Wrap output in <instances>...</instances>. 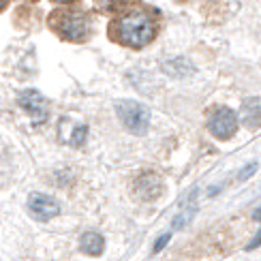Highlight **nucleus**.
<instances>
[{
	"label": "nucleus",
	"instance_id": "obj_10",
	"mask_svg": "<svg viewBox=\"0 0 261 261\" xmlns=\"http://www.w3.org/2000/svg\"><path fill=\"white\" fill-rule=\"evenodd\" d=\"M242 120L248 128H257L261 124V101L259 99H248L242 105Z\"/></svg>",
	"mask_w": 261,
	"mask_h": 261
},
{
	"label": "nucleus",
	"instance_id": "obj_6",
	"mask_svg": "<svg viewBox=\"0 0 261 261\" xmlns=\"http://www.w3.org/2000/svg\"><path fill=\"white\" fill-rule=\"evenodd\" d=\"M28 210L37 221H49L60 212L58 201L43 193H32L28 197Z\"/></svg>",
	"mask_w": 261,
	"mask_h": 261
},
{
	"label": "nucleus",
	"instance_id": "obj_9",
	"mask_svg": "<svg viewBox=\"0 0 261 261\" xmlns=\"http://www.w3.org/2000/svg\"><path fill=\"white\" fill-rule=\"evenodd\" d=\"M80 248L86 253V255H92V257H99L103 253V248H105V240H103V236L101 233H96V231H88V233H84L82 236V240H80Z\"/></svg>",
	"mask_w": 261,
	"mask_h": 261
},
{
	"label": "nucleus",
	"instance_id": "obj_12",
	"mask_svg": "<svg viewBox=\"0 0 261 261\" xmlns=\"http://www.w3.org/2000/svg\"><path fill=\"white\" fill-rule=\"evenodd\" d=\"M167 242H169V233H165V236H163V238H161V240H156V244H154V253H159V251H161V248H163V246H165Z\"/></svg>",
	"mask_w": 261,
	"mask_h": 261
},
{
	"label": "nucleus",
	"instance_id": "obj_17",
	"mask_svg": "<svg viewBox=\"0 0 261 261\" xmlns=\"http://www.w3.org/2000/svg\"><path fill=\"white\" fill-rule=\"evenodd\" d=\"M255 221H261V208L255 212Z\"/></svg>",
	"mask_w": 261,
	"mask_h": 261
},
{
	"label": "nucleus",
	"instance_id": "obj_2",
	"mask_svg": "<svg viewBox=\"0 0 261 261\" xmlns=\"http://www.w3.org/2000/svg\"><path fill=\"white\" fill-rule=\"evenodd\" d=\"M49 28L69 43H84L92 32V21L86 11L77 9H56L49 13Z\"/></svg>",
	"mask_w": 261,
	"mask_h": 261
},
{
	"label": "nucleus",
	"instance_id": "obj_11",
	"mask_svg": "<svg viewBox=\"0 0 261 261\" xmlns=\"http://www.w3.org/2000/svg\"><path fill=\"white\" fill-rule=\"evenodd\" d=\"M86 133H88V128H86V124L77 126L73 130V137H71V144L73 146H82L84 144V139H86Z\"/></svg>",
	"mask_w": 261,
	"mask_h": 261
},
{
	"label": "nucleus",
	"instance_id": "obj_4",
	"mask_svg": "<svg viewBox=\"0 0 261 261\" xmlns=\"http://www.w3.org/2000/svg\"><path fill=\"white\" fill-rule=\"evenodd\" d=\"M208 126H210V133L216 139H229L238 130V116L236 112L227 110V107H219V110L212 112Z\"/></svg>",
	"mask_w": 261,
	"mask_h": 261
},
{
	"label": "nucleus",
	"instance_id": "obj_7",
	"mask_svg": "<svg viewBox=\"0 0 261 261\" xmlns=\"http://www.w3.org/2000/svg\"><path fill=\"white\" fill-rule=\"evenodd\" d=\"M133 191L139 199L152 201L163 193V180L156 176V173L146 171V173H141V176H137V180L133 184Z\"/></svg>",
	"mask_w": 261,
	"mask_h": 261
},
{
	"label": "nucleus",
	"instance_id": "obj_15",
	"mask_svg": "<svg viewBox=\"0 0 261 261\" xmlns=\"http://www.w3.org/2000/svg\"><path fill=\"white\" fill-rule=\"evenodd\" d=\"M51 3H56V5H73V3H77V0H51Z\"/></svg>",
	"mask_w": 261,
	"mask_h": 261
},
{
	"label": "nucleus",
	"instance_id": "obj_3",
	"mask_svg": "<svg viewBox=\"0 0 261 261\" xmlns=\"http://www.w3.org/2000/svg\"><path fill=\"white\" fill-rule=\"evenodd\" d=\"M118 118L122 120V124L135 135H144L150 124V112L137 101H120L116 105Z\"/></svg>",
	"mask_w": 261,
	"mask_h": 261
},
{
	"label": "nucleus",
	"instance_id": "obj_13",
	"mask_svg": "<svg viewBox=\"0 0 261 261\" xmlns=\"http://www.w3.org/2000/svg\"><path fill=\"white\" fill-rule=\"evenodd\" d=\"M255 167H257L255 163H253V165H248V167H246V171H242V173H240V178H242V180H246L248 176H251V173H255Z\"/></svg>",
	"mask_w": 261,
	"mask_h": 261
},
{
	"label": "nucleus",
	"instance_id": "obj_16",
	"mask_svg": "<svg viewBox=\"0 0 261 261\" xmlns=\"http://www.w3.org/2000/svg\"><path fill=\"white\" fill-rule=\"evenodd\" d=\"M7 5H9V0H0V11H3Z\"/></svg>",
	"mask_w": 261,
	"mask_h": 261
},
{
	"label": "nucleus",
	"instance_id": "obj_14",
	"mask_svg": "<svg viewBox=\"0 0 261 261\" xmlns=\"http://www.w3.org/2000/svg\"><path fill=\"white\" fill-rule=\"evenodd\" d=\"M259 244H261V231H259V233L255 236V240H253L251 244H248V251H253V248H257Z\"/></svg>",
	"mask_w": 261,
	"mask_h": 261
},
{
	"label": "nucleus",
	"instance_id": "obj_8",
	"mask_svg": "<svg viewBox=\"0 0 261 261\" xmlns=\"http://www.w3.org/2000/svg\"><path fill=\"white\" fill-rule=\"evenodd\" d=\"M135 5H137V0H94V9L105 15H118Z\"/></svg>",
	"mask_w": 261,
	"mask_h": 261
},
{
	"label": "nucleus",
	"instance_id": "obj_1",
	"mask_svg": "<svg viewBox=\"0 0 261 261\" xmlns=\"http://www.w3.org/2000/svg\"><path fill=\"white\" fill-rule=\"evenodd\" d=\"M107 35L118 45L130 49H141L150 45L159 35V19L152 11L146 9H128L114 15L107 26Z\"/></svg>",
	"mask_w": 261,
	"mask_h": 261
},
{
	"label": "nucleus",
	"instance_id": "obj_5",
	"mask_svg": "<svg viewBox=\"0 0 261 261\" xmlns=\"http://www.w3.org/2000/svg\"><path fill=\"white\" fill-rule=\"evenodd\" d=\"M19 107L24 110L35 122H45L47 120V101L43 99L39 90H24L17 96Z\"/></svg>",
	"mask_w": 261,
	"mask_h": 261
}]
</instances>
